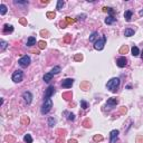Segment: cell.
<instances>
[{"mask_svg": "<svg viewBox=\"0 0 143 143\" xmlns=\"http://www.w3.org/2000/svg\"><path fill=\"white\" fill-rule=\"evenodd\" d=\"M120 83H121V79L119 77H113V78H111L107 82L106 87H107V89H110L112 93H116L117 88L120 86Z\"/></svg>", "mask_w": 143, "mask_h": 143, "instance_id": "1", "label": "cell"}, {"mask_svg": "<svg viewBox=\"0 0 143 143\" xmlns=\"http://www.w3.org/2000/svg\"><path fill=\"white\" fill-rule=\"evenodd\" d=\"M53 107V101L51 98H47V100H44V104L42 105V114H47L49 113Z\"/></svg>", "mask_w": 143, "mask_h": 143, "instance_id": "2", "label": "cell"}, {"mask_svg": "<svg viewBox=\"0 0 143 143\" xmlns=\"http://www.w3.org/2000/svg\"><path fill=\"white\" fill-rule=\"evenodd\" d=\"M105 43H106V36L105 35H102L101 37L96 40V43L94 44V48L96 50H102L104 48V46H105Z\"/></svg>", "mask_w": 143, "mask_h": 143, "instance_id": "3", "label": "cell"}, {"mask_svg": "<svg viewBox=\"0 0 143 143\" xmlns=\"http://www.w3.org/2000/svg\"><path fill=\"white\" fill-rule=\"evenodd\" d=\"M23 70H20V69L15 70L12 76H11V79L14 81L15 83H20L23 81Z\"/></svg>", "mask_w": 143, "mask_h": 143, "instance_id": "4", "label": "cell"}, {"mask_svg": "<svg viewBox=\"0 0 143 143\" xmlns=\"http://www.w3.org/2000/svg\"><path fill=\"white\" fill-rule=\"evenodd\" d=\"M18 64L20 65L21 67H27V66H29V64H30V57L28 55L23 56L21 58H19Z\"/></svg>", "mask_w": 143, "mask_h": 143, "instance_id": "5", "label": "cell"}, {"mask_svg": "<svg viewBox=\"0 0 143 143\" xmlns=\"http://www.w3.org/2000/svg\"><path fill=\"white\" fill-rule=\"evenodd\" d=\"M56 92V88L54 86H48V88L45 92V95H44V100H47V98H50Z\"/></svg>", "mask_w": 143, "mask_h": 143, "instance_id": "6", "label": "cell"}, {"mask_svg": "<svg viewBox=\"0 0 143 143\" xmlns=\"http://www.w3.org/2000/svg\"><path fill=\"white\" fill-rule=\"evenodd\" d=\"M117 98L116 97H111V98H108L107 102H106V107H108V108H113V107H115L117 105Z\"/></svg>", "mask_w": 143, "mask_h": 143, "instance_id": "7", "label": "cell"}, {"mask_svg": "<svg viewBox=\"0 0 143 143\" xmlns=\"http://www.w3.org/2000/svg\"><path fill=\"white\" fill-rule=\"evenodd\" d=\"M119 133H120L119 130H113V131H111V133H110V143L116 142V140L119 138Z\"/></svg>", "mask_w": 143, "mask_h": 143, "instance_id": "8", "label": "cell"}, {"mask_svg": "<svg viewBox=\"0 0 143 143\" xmlns=\"http://www.w3.org/2000/svg\"><path fill=\"white\" fill-rule=\"evenodd\" d=\"M23 98L25 100V102L27 103L28 105H29V104H31V102H32V94L30 92L26 91V92L23 93Z\"/></svg>", "mask_w": 143, "mask_h": 143, "instance_id": "9", "label": "cell"}, {"mask_svg": "<svg viewBox=\"0 0 143 143\" xmlns=\"http://www.w3.org/2000/svg\"><path fill=\"white\" fill-rule=\"evenodd\" d=\"M74 84V79L73 78H66L62 82V86L64 88H70Z\"/></svg>", "mask_w": 143, "mask_h": 143, "instance_id": "10", "label": "cell"}, {"mask_svg": "<svg viewBox=\"0 0 143 143\" xmlns=\"http://www.w3.org/2000/svg\"><path fill=\"white\" fill-rule=\"evenodd\" d=\"M126 58H125L124 56H122V57H119L117 59H116V65L120 67V68H123V67H125L126 66Z\"/></svg>", "mask_w": 143, "mask_h": 143, "instance_id": "11", "label": "cell"}, {"mask_svg": "<svg viewBox=\"0 0 143 143\" xmlns=\"http://www.w3.org/2000/svg\"><path fill=\"white\" fill-rule=\"evenodd\" d=\"M2 31H4V34H11L14 31V27L11 25H9V23H6L4 28H2Z\"/></svg>", "mask_w": 143, "mask_h": 143, "instance_id": "12", "label": "cell"}, {"mask_svg": "<svg viewBox=\"0 0 143 143\" xmlns=\"http://www.w3.org/2000/svg\"><path fill=\"white\" fill-rule=\"evenodd\" d=\"M53 77H54V75H53L50 72H49V73H46V74L44 75L43 79H44V82H45V83H49L51 79H53Z\"/></svg>", "mask_w": 143, "mask_h": 143, "instance_id": "13", "label": "cell"}, {"mask_svg": "<svg viewBox=\"0 0 143 143\" xmlns=\"http://www.w3.org/2000/svg\"><path fill=\"white\" fill-rule=\"evenodd\" d=\"M132 16H133V12H132V10H126L124 12V18L125 20L129 23V21H131V19H132Z\"/></svg>", "mask_w": 143, "mask_h": 143, "instance_id": "14", "label": "cell"}, {"mask_svg": "<svg viewBox=\"0 0 143 143\" xmlns=\"http://www.w3.org/2000/svg\"><path fill=\"white\" fill-rule=\"evenodd\" d=\"M96 39H98V32L97 31H94L91 34V36H89V42L91 43H96Z\"/></svg>", "mask_w": 143, "mask_h": 143, "instance_id": "15", "label": "cell"}, {"mask_svg": "<svg viewBox=\"0 0 143 143\" xmlns=\"http://www.w3.org/2000/svg\"><path fill=\"white\" fill-rule=\"evenodd\" d=\"M116 21V18L114 16H107V18H105V23L106 25H112Z\"/></svg>", "mask_w": 143, "mask_h": 143, "instance_id": "16", "label": "cell"}, {"mask_svg": "<svg viewBox=\"0 0 143 143\" xmlns=\"http://www.w3.org/2000/svg\"><path fill=\"white\" fill-rule=\"evenodd\" d=\"M133 35H134V29H132V28H126L124 30L125 37H131V36H133Z\"/></svg>", "mask_w": 143, "mask_h": 143, "instance_id": "17", "label": "cell"}, {"mask_svg": "<svg viewBox=\"0 0 143 143\" xmlns=\"http://www.w3.org/2000/svg\"><path fill=\"white\" fill-rule=\"evenodd\" d=\"M34 45H36V38L32 37V36H30V37L28 38V40H27V46L31 47V46H34Z\"/></svg>", "mask_w": 143, "mask_h": 143, "instance_id": "18", "label": "cell"}, {"mask_svg": "<svg viewBox=\"0 0 143 143\" xmlns=\"http://www.w3.org/2000/svg\"><path fill=\"white\" fill-rule=\"evenodd\" d=\"M60 70H62V68H60V66H55L54 68L50 70V73L53 75H57V74H59L60 73Z\"/></svg>", "mask_w": 143, "mask_h": 143, "instance_id": "19", "label": "cell"}, {"mask_svg": "<svg viewBox=\"0 0 143 143\" xmlns=\"http://www.w3.org/2000/svg\"><path fill=\"white\" fill-rule=\"evenodd\" d=\"M103 11L108 12V14H110V16H113V14L115 12V11L113 10V8H111V7H104V8H103Z\"/></svg>", "mask_w": 143, "mask_h": 143, "instance_id": "20", "label": "cell"}, {"mask_svg": "<svg viewBox=\"0 0 143 143\" xmlns=\"http://www.w3.org/2000/svg\"><path fill=\"white\" fill-rule=\"evenodd\" d=\"M128 51H129V47L126 46V45H124V46H122L120 48V54H122V55L128 54Z\"/></svg>", "mask_w": 143, "mask_h": 143, "instance_id": "21", "label": "cell"}, {"mask_svg": "<svg viewBox=\"0 0 143 143\" xmlns=\"http://www.w3.org/2000/svg\"><path fill=\"white\" fill-rule=\"evenodd\" d=\"M23 141L26 143H32V138L30 134H26L25 136H23Z\"/></svg>", "mask_w": 143, "mask_h": 143, "instance_id": "22", "label": "cell"}, {"mask_svg": "<svg viewBox=\"0 0 143 143\" xmlns=\"http://www.w3.org/2000/svg\"><path fill=\"white\" fill-rule=\"evenodd\" d=\"M140 54V49H139L136 46H133L132 47V55L133 56H139Z\"/></svg>", "mask_w": 143, "mask_h": 143, "instance_id": "23", "label": "cell"}, {"mask_svg": "<svg viewBox=\"0 0 143 143\" xmlns=\"http://www.w3.org/2000/svg\"><path fill=\"white\" fill-rule=\"evenodd\" d=\"M6 12H7V6L2 4V5L0 6V14L4 16V15H6Z\"/></svg>", "mask_w": 143, "mask_h": 143, "instance_id": "24", "label": "cell"}, {"mask_svg": "<svg viewBox=\"0 0 143 143\" xmlns=\"http://www.w3.org/2000/svg\"><path fill=\"white\" fill-rule=\"evenodd\" d=\"M65 21L67 25H72V23H74L76 21V19H72L70 17H65Z\"/></svg>", "mask_w": 143, "mask_h": 143, "instance_id": "25", "label": "cell"}, {"mask_svg": "<svg viewBox=\"0 0 143 143\" xmlns=\"http://www.w3.org/2000/svg\"><path fill=\"white\" fill-rule=\"evenodd\" d=\"M55 124H56V120H55V119H54V117H49V119H48V125H49L50 128H53Z\"/></svg>", "mask_w": 143, "mask_h": 143, "instance_id": "26", "label": "cell"}, {"mask_svg": "<svg viewBox=\"0 0 143 143\" xmlns=\"http://www.w3.org/2000/svg\"><path fill=\"white\" fill-rule=\"evenodd\" d=\"M0 45H1V51H4L8 47V43L7 42H5V40H1L0 42Z\"/></svg>", "mask_w": 143, "mask_h": 143, "instance_id": "27", "label": "cell"}, {"mask_svg": "<svg viewBox=\"0 0 143 143\" xmlns=\"http://www.w3.org/2000/svg\"><path fill=\"white\" fill-rule=\"evenodd\" d=\"M63 97H64L66 101H68V100H70V98H72V93H70V92L64 93V94H63Z\"/></svg>", "mask_w": 143, "mask_h": 143, "instance_id": "28", "label": "cell"}, {"mask_svg": "<svg viewBox=\"0 0 143 143\" xmlns=\"http://www.w3.org/2000/svg\"><path fill=\"white\" fill-rule=\"evenodd\" d=\"M64 5H65V2L63 0H58V1H57V6H56V9H60Z\"/></svg>", "mask_w": 143, "mask_h": 143, "instance_id": "29", "label": "cell"}, {"mask_svg": "<svg viewBox=\"0 0 143 143\" xmlns=\"http://www.w3.org/2000/svg\"><path fill=\"white\" fill-rule=\"evenodd\" d=\"M46 42H38V46H39V48L40 49H45L46 48Z\"/></svg>", "mask_w": 143, "mask_h": 143, "instance_id": "30", "label": "cell"}, {"mask_svg": "<svg viewBox=\"0 0 143 143\" xmlns=\"http://www.w3.org/2000/svg\"><path fill=\"white\" fill-rule=\"evenodd\" d=\"M81 106H82V108H83V110H86V108L88 107L87 102H86V101H81Z\"/></svg>", "mask_w": 143, "mask_h": 143, "instance_id": "31", "label": "cell"}, {"mask_svg": "<svg viewBox=\"0 0 143 143\" xmlns=\"http://www.w3.org/2000/svg\"><path fill=\"white\" fill-rule=\"evenodd\" d=\"M21 123H23V124H28V123H29V119H28L27 116H23Z\"/></svg>", "mask_w": 143, "mask_h": 143, "instance_id": "32", "label": "cell"}, {"mask_svg": "<svg viewBox=\"0 0 143 143\" xmlns=\"http://www.w3.org/2000/svg\"><path fill=\"white\" fill-rule=\"evenodd\" d=\"M47 18H49V19H53V18H55V16H56V14L55 12H47Z\"/></svg>", "mask_w": 143, "mask_h": 143, "instance_id": "33", "label": "cell"}, {"mask_svg": "<svg viewBox=\"0 0 143 143\" xmlns=\"http://www.w3.org/2000/svg\"><path fill=\"white\" fill-rule=\"evenodd\" d=\"M15 4L16 5H28V1H18V0H16Z\"/></svg>", "mask_w": 143, "mask_h": 143, "instance_id": "34", "label": "cell"}, {"mask_svg": "<svg viewBox=\"0 0 143 143\" xmlns=\"http://www.w3.org/2000/svg\"><path fill=\"white\" fill-rule=\"evenodd\" d=\"M70 38H72V36H70V35H65L64 42L65 43H69V42H70Z\"/></svg>", "mask_w": 143, "mask_h": 143, "instance_id": "35", "label": "cell"}, {"mask_svg": "<svg viewBox=\"0 0 143 143\" xmlns=\"http://www.w3.org/2000/svg\"><path fill=\"white\" fill-rule=\"evenodd\" d=\"M74 59L75 60H82V59H83V56L81 55V54H77V55H75Z\"/></svg>", "mask_w": 143, "mask_h": 143, "instance_id": "36", "label": "cell"}, {"mask_svg": "<svg viewBox=\"0 0 143 143\" xmlns=\"http://www.w3.org/2000/svg\"><path fill=\"white\" fill-rule=\"evenodd\" d=\"M103 140V136L102 135H95L94 136V141H102Z\"/></svg>", "mask_w": 143, "mask_h": 143, "instance_id": "37", "label": "cell"}, {"mask_svg": "<svg viewBox=\"0 0 143 143\" xmlns=\"http://www.w3.org/2000/svg\"><path fill=\"white\" fill-rule=\"evenodd\" d=\"M85 18H86V15H79V16H77V20H85Z\"/></svg>", "mask_w": 143, "mask_h": 143, "instance_id": "38", "label": "cell"}, {"mask_svg": "<svg viewBox=\"0 0 143 143\" xmlns=\"http://www.w3.org/2000/svg\"><path fill=\"white\" fill-rule=\"evenodd\" d=\"M6 141H8V142H15V138H12V136H6Z\"/></svg>", "mask_w": 143, "mask_h": 143, "instance_id": "39", "label": "cell"}, {"mask_svg": "<svg viewBox=\"0 0 143 143\" xmlns=\"http://www.w3.org/2000/svg\"><path fill=\"white\" fill-rule=\"evenodd\" d=\"M68 120L69 121H74L75 120V115L73 114V113H69L68 114Z\"/></svg>", "mask_w": 143, "mask_h": 143, "instance_id": "40", "label": "cell"}, {"mask_svg": "<svg viewBox=\"0 0 143 143\" xmlns=\"http://www.w3.org/2000/svg\"><path fill=\"white\" fill-rule=\"evenodd\" d=\"M19 21H20V23H21V25H27V21H26V19H25V18H20V20H19Z\"/></svg>", "mask_w": 143, "mask_h": 143, "instance_id": "41", "label": "cell"}, {"mask_svg": "<svg viewBox=\"0 0 143 143\" xmlns=\"http://www.w3.org/2000/svg\"><path fill=\"white\" fill-rule=\"evenodd\" d=\"M59 25H60V27H62V28H65V27H66V25H67V23H66V21L64 20V21H60Z\"/></svg>", "mask_w": 143, "mask_h": 143, "instance_id": "42", "label": "cell"}, {"mask_svg": "<svg viewBox=\"0 0 143 143\" xmlns=\"http://www.w3.org/2000/svg\"><path fill=\"white\" fill-rule=\"evenodd\" d=\"M88 84L87 83H84L83 85H82V86H83V88H84V91H86V86H87Z\"/></svg>", "mask_w": 143, "mask_h": 143, "instance_id": "43", "label": "cell"}, {"mask_svg": "<svg viewBox=\"0 0 143 143\" xmlns=\"http://www.w3.org/2000/svg\"><path fill=\"white\" fill-rule=\"evenodd\" d=\"M68 143H77V141L73 139V140H69V141H68Z\"/></svg>", "mask_w": 143, "mask_h": 143, "instance_id": "44", "label": "cell"}, {"mask_svg": "<svg viewBox=\"0 0 143 143\" xmlns=\"http://www.w3.org/2000/svg\"><path fill=\"white\" fill-rule=\"evenodd\" d=\"M84 124H85V126H86V128H88V121H85V122H84Z\"/></svg>", "mask_w": 143, "mask_h": 143, "instance_id": "45", "label": "cell"}, {"mask_svg": "<svg viewBox=\"0 0 143 143\" xmlns=\"http://www.w3.org/2000/svg\"><path fill=\"white\" fill-rule=\"evenodd\" d=\"M140 16H143V9L140 10Z\"/></svg>", "mask_w": 143, "mask_h": 143, "instance_id": "46", "label": "cell"}, {"mask_svg": "<svg viewBox=\"0 0 143 143\" xmlns=\"http://www.w3.org/2000/svg\"><path fill=\"white\" fill-rule=\"evenodd\" d=\"M141 57H142V59H143V51H142V54H141Z\"/></svg>", "mask_w": 143, "mask_h": 143, "instance_id": "47", "label": "cell"}]
</instances>
